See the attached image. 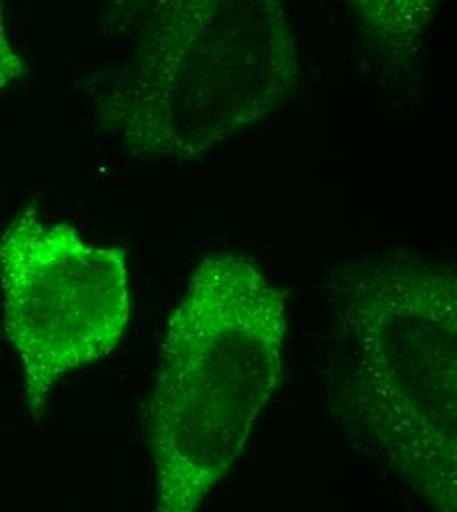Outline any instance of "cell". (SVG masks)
<instances>
[{
	"label": "cell",
	"mask_w": 457,
	"mask_h": 512,
	"mask_svg": "<svg viewBox=\"0 0 457 512\" xmlns=\"http://www.w3.org/2000/svg\"><path fill=\"white\" fill-rule=\"evenodd\" d=\"M26 71V62L22 56L14 50V44L8 36L2 2H0V93L12 85L16 79H20Z\"/></svg>",
	"instance_id": "6"
},
{
	"label": "cell",
	"mask_w": 457,
	"mask_h": 512,
	"mask_svg": "<svg viewBox=\"0 0 457 512\" xmlns=\"http://www.w3.org/2000/svg\"><path fill=\"white\" fill-rule=\"evenodd\" d=\"M377 62L391 75L424 54L442 0H343Z\"/></svg>",
	"instance_id": "5"
},
{
	"label": "cell",
	"mask_w": 457,
	"mask_h": 512,
	"mask_svg": "<svg viewBox=\"0 0 457 512\" xmlns=\"http://www.w3.org/2000/svg\"><path fill=\"white\" fill-rule=\"evenodd\" d=\"M341 410L418 501L457 509V278L418 258L365 260L329 282Z\"/></svg>",
	"instance_id": "2"
},
{
	"label": "cell",
	"mask_w": 457,
	"mask_h": 512,
	"mask_svg": "<svg viewBox=\"0 0 457 512\" xmlns=\"http://www.w3.org/2000/svg\"><path fill=\"white\" fill-rule=\"evenodd\" d=\"M129 54L99 99L136 158L192 162L270 117L300 79L286 0H109Z\"/></svg>",
	"instance_id": "1"
},
{
	"label": "cell",
	"mask_w": 457,
	"mask_h": 512,
	"mask_svg": "<svg viewBox=\"0 0 457 512\" xmlns=\"http://www.w3.org/2000/svg\"><path fill=\"white\" fill-rule=\"evenodd\" d=\"M4 337L22 367L26 408L115 351L131 321L127 255L26 207L0 233Z\"/></svg>",
	"instance_id": "4"
},
{
	"label": "cell",
	"mask_w": 457,
	"mask_h": 512,
	"mask_svg": "<svg viewBox=\"0 0 457 512\" xmlns=\"http://www.w3.org/2000/svg\"><path fill=\"white\" fill-rule=\"evenodd\" d=\"M286 298L245 255L201 260L160 345L146 414L156 511L194 512L282 381Z\"/></svg>",
	"instance_id": "3"
}]
</instances>
